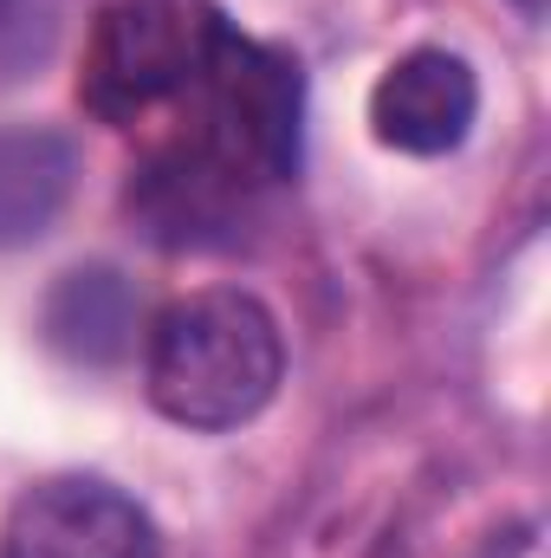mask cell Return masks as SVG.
<instances>
[{
	"label": "cell",
	"instance_id": "obj_1",
	"mask_svg": "<svg viewBox=\"0 0 551 558\" xmlns=\"http://www.w3.org/2000/svg\"><path fill=\"white\" fill-rule=\"evenodd\" d=\"M285 338L279 318L241 286H201L156 312L143 331V384L149 403L195 435H221L254 422L279 397Z\"/></svg>",
	"mask_w": 551,
	"mask_h": 558
},
{
	"label": "cell",
	"instance_id": "obj_2",
	"mask_svg": "<svg viewBox=\"0 0 551 558\" xmlns=\"http://www.w3.org/2000/svg\"><path fill=\"white\" fill-rule=\"evenodd\" d=\"M182 137L201 143L221 169H234L254 195L298 175V137H305V72L292 52L241 39L228 20L188 85Z\"/></svg>",
	"mask_w": 551,
	"mask_h": 558
},
{
	"label": "cell",
	"instance_id": "obj_3",
	"mask_svg": "<svg viewBox=\"0 0 551 558\" xmlns=\"http://www.w3.org/2000/svg\"><path fill=\"white\" fill-rule=\"evenodd\" d=\"M221 33V13L201 0H111L91 26L78 98L105 124H137L156 105L188 98L208 46Z\"/></svg>",
	"mask_w": 551,
	"mask_h": 558
},
{
	"label": "cell",
	"instance_id": "obj_4",
	"mask_svg": "<svg viewBox=\"0 0 551 558\" xmlns=\"http://www.w3.org/2000/svg\"><path fill=\"white\" fill-rule=\"evenodd\" d=\"M0 558H162V533L124 487L98 474H52L13 500Z\"/></svg>",
	"mask_w": 551,
	"mask_h": 558
},
{
	"label": "cell",
	"instance_id": "obj_5",
	"mask_svg": "<svg viewBox=\"0 0 551 558\" xmlns=\"http://www.w3.org/2000/svg\"><path fill=\"white\" fill-rule=\"evenodd\" d=\"M480 118V78L461 52L448 46H415L403 52L377 92H370V131L383 149L403 156H448L461 149Z\"/></svg>",
	"mask_w": 551,
	"mask_h": 558
},
{
	"label": "cell",
	"instance_id": "obj_6",
	"mask_svg": "<svg viewBox=\"0 0 551 558\" xmlns=\"http://www.w3.org/2000/svg\"><path fill=\"white\" fill-rule=\"evenodd\" d=\"M247 202H254V189L234 169H221L201 143H188L182 131L131 175V215L143 221V234L162 241V247L228 241V228L247 215Z\"/></svg>",
	"mask_w": 551,
	"mask_h": 558
},
{
	"label": "cell",
	"instance_id": "obj_7",
	"mask_svg": "<svg viewBox=\"0 0 551 558\" xmlns=\"http://www.w3.org/2000/svg\"><path fill=\"white\" fill-rule=\"evenodd\" d=\"M39 331H46V344L65 364L111 371V364H124L137 351V338L149 325H143L137 286L118 274V267H72V274H59V286L46 292Z\"/></svg>",
	"mask_w": 551,
	"mask_h": 558
},
{
	"label": "cell",
	"instance_id": "obj_8",
	"mask_svg": "<svg viewBox=\"0 0 551 558\" xmlns=\"http://www.w3.org/2000/svg\"><path fill=\"white\" fill-rule=\"evenodd\" d=\"M72 182H78L72 137H59L46 124L0 131V254L46 241L72 202Z\"/></svg>",
	"mask_w": 551,
	"mask_h": 558
},
{
	"label": "cell",
	"instance_id": "obj_9",
	"mask_svg": "<svg viewBox=\"0 0 551 558\" xmlns=\"http://www.w3.org/2000/svg\"><path fill=\"white\" fill-rule=\"evenodd\" d=\"M52 39V0H0V85L39 65Z\"/></svg>",
	"mask_w": 551,
	"mask_h": 558
}]
</instances>
